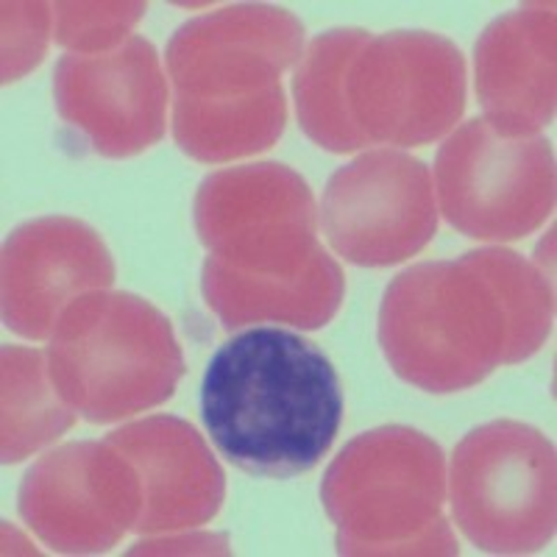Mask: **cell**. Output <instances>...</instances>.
Here are the masks:
<instances>
[{"instance_id": "6da1fadb", "label": "cell", "mask_w": 557, "mask_h": 557, "mask_svg": "<svg viewBox=\"0 0 557 557\" xmlns=\"http://www.w3.org/2000/svg\"><path fill=\"white\" fill-rule=\"evenodd\" d=\"M201 418L215 449L251 476L307 474L335 444L341 376L315 343L257 326L223 343L201 385Z\"/></svg>"}, {"instance_id": "7a4b0ae2", "label": "cell", "mask_w": 557, "mask_h": 557, "mask_svg": "<svg viewBox=\"0 0 557 557\" xmlns=\"http://www.w3.org/2000/svg\"><path fill=\"white\" fill-rule=\"evenodd\" d=\"M341 555H457L446 457L424 432L380 426L343 446L321 482Z\"/></svg>"}, {"instance_id": "3957f363", "label": "cell", "mask_w": 557, "mask_h": 557, "mask_svg": "<svg viewBox=\"0 0 557 557\" xmlns=\"http://www.w3.org/2000/svg\"><path fill=\"white\" fill-rule=\"evenodd\" d=\"M45 355L64 405L89 424L159 407L184 376L171 321L134 293L92 290L70 301Z\"/></svg>"}, {"instance_id": "277c9868", "label": "cell", "mask_w": 557, "mask_h": 557, "mask_svg": "<svg viewBox=\"0 0 557 557\" xmlns=\"http://www.w3.org/2000/svg\"><path fill=\"white\" fill-rule=\"evenodd\" d=\"M380 346L399 380L426 393L469 391L505 366V312L487 278L462 257L421 262L387 285Z\"/></svg>"}, {"instance_id": "5b68a950", "label": "cell", "mask_w": 557, "mask_h": 557, "mask_svg": "<svg viewBox=\"0 0 557 557\" xmlns=\"http://www.w3.org/2000/svg\"><path fill=\"white\" fill-rule=\"evenodd\" d=\"M451 516L491 555H530L555 539V446L521 421H487L457 444L449 469Z\"/></svg>"}, {"instance_id": "8992f818", "label": "cell", "mask_w": 557, "mask_h": 557, "mask_svg": "<svg viewBox=\"0 0 557 557\" xmlns=\"http://www.w3.org/2000/svg\"><path fill=\"white\" fill-rule=\"evenodd\" d=\"M437 212L466 237L519 240L555 209V151L541 134L505 137L485 117L462 123L435 159Z\"/></svg>"}, {"instance_id": "52a82bcc", "label": "cell", "mask_w": 557, "mask_h": 557, "mask_svg": "<svg viewBox=\"0 0 557 557\" xmlns=\"http://www.w3.org/2000/svg\"><path fill=\"white\" fill-rule=\"evenodd\" d=\"M346 101L368 146H430L466 112V59L432 32L368 37L348 64Z\"/></svg>"}, {"instance_id": "ba28073f", "label": "cell", "mask_w": 557, "mask_h": 557, "mask_svg": "<svg viewBox=\"0 0 557 557\" xmlns=\"http://www.w3.org/2000/svg\"><path fill=\"white\" fill-rule=\"evenodd\" d=\"M193 221L209 257L243 273L290 276L323 248L310 184L278 162L209 173Z\"/></svg>"}, {"instance_id": "9c48e42d", "label": "cell", "mask_w": 557, "mask_h": 557, "mask_svg": "<svg viewBox=\"0 0 557 557\" xmlns=\"http://www.w3.org/2000/svg\"><path fill=\"white\" fill-rule=\"evenodd\" d=\"M318 215L346 262L396 265L424 251L437 232L432 173L410 153L374 148L332 173Z\"/></svg>"}, {"instance_id": "30bf717a", "label": "cell", "mask_w": 557, "mask_h": 557, "mask_svg": "<svg viewBox=\"0 0 557 557\" xmlns=\"http://www.w3.org/2000/svg\"><path fill=\"white\" fill-rule=\"evenodd\" d=\"M305 53V26L287 9L237 3L187 20L168 42L173 98L248 103L282 87Z\"/></svg>"}, {"instance_id": "8fae6325", "label": "cell", "mask_w": 557, "mask_h": 557, "mask_svg": "<svg viewBox=\"0 0 557 557\" xmlns=\"http://www.w3.org/2000/svg\"><path fill=\"white\" fill-rule=\"evenodd\" d=\"M20 516L48 549L101 555L137 527L143 487L112 444L82 441L39 457L20 482Z\"/></svg>"}, {"instance_id": "7c38bea8", "label": "cell", "mask_w": 557, "mask_h": 557, "mask_svg": "<svg viewBox=\"0 0 557 557\" xmlns=\"http://www.w3.org/2000/svg\"><path fill=\"white\" fill-rule=\"evenodd\" d=\"M53 101L59 117L107 159L137 157L165 137L168 82L157 48L143 37L59 59Z\"/></svg>"}, {"instance_id": "4fadbf2b", "label": "cell", "mask_w": 557, "mask_h": 557, "mask_svg": "<svg viewBox=\"0 0 557 557\" xmlns=\"http://www.w3.org/2000/svg\"><path fill=\"white\" fill-rule=\"evenodd\" d=\"M3 323L26 341H48L70 301L109 290L114 260L96 228L48 215L17 226L3 243Z\"/></svg>"}, {"instance_id": "5bb4252c", "label": "cell", "mask_w": 557, "mask_h": 557, "mask_svg": "<svg viewBox=\"0 0 557 557\" xmlns=\"http://www.w3.org/2000/svg\"><path fill=\"white\" fill-rule=\"evenodd\" d=\"M134 466L143 510L134 530H193L212 521L226 499V474L198 430L176 416H151L107 435Z\"/></svg>"}, {"instance_id": "9a60e30c", "label": "cell", "mask_w": 557, "mask_h": 557, "mask_svg": "<svg viewBox=\"0 0 557 557\" xmlns=\"http://www.w3.org/2000/svg\"><path fill=\"white\" fill-rule=\"evenodd\" d=\"M555 3H524L476 39V98L505 137L541 134L555 117Z\"/></svg>"}, {"instance_id": "2e32d148", "label": "cell", "mask_w": 557, "mask_h": 557, "mask_svg": "<svg viewBox=\"0 0 557 557\" xmlns=\"http://www.w3.org/2000/svg\"><path fill=\"white\" fill-rule=\"evenodd\" d=\"M201 293L223 330L248 323H290L298 330H321L337 315L346 278L335 257L318 251L305 271L290 276L243 273L207 257L201 268Z\"/></svg>"}, {"instance_id": "e0dca14e", "label": "cell", "mask_w": 557, "mask_h": 557, "mask_svg": "<svg viewBox=\"0 0 557 557\" xmlns=\"http://www.w3.org/2000/svg\"><path fill=\"white\" fill-rule=\"evenodd\" d=\"M371 34L362 28H332L318 34L305 48L293 76L298 123L315 146L332 153H351L366 148L346 101L348 64Z\"/></svg>"}, {"instance_id": "ac0fdd59", "label": "cell", "mask_w": 557, "mask_h": 557, "mask_svg": "<svg viewBox=\"0 0 557 557\" xmlns=\"http://www.w3.org/2000/svg\"><path fill=\"white\" fill-rule=\"evenodd\" d=\"M287 123L285 89L248 103H193L173 98V139L196 162L221 165L253 157L282 137Z\"/></svg>"}, {"instance_id": "d6986e66", "label": "cell", "mask_w": 557, "mask_h": 557, "mask_svg": "<svg viewBox=\"0 0 557 557\" xmlns=\"http://www.w3.org/2000/svg\"><path fill=\"white\" fill-rule=\"evenodd\" d=\"M3 426H0V457L7 466L23 462L45 449L76 424L53 387L48 355L37 348L3 346Z\"/></svg>"}, {"instance_id": "ffe728a7", "label": "cell", "mask_w": 557, "mask_h": 557, "mask_svg": "<svg viewBox=\"0 0 557 557\" xmlns=\"http://www.w3.org/2000/svg\"><path fill=\"white\" fill-rule=\"evenodd\" d=\"M487 285L494 287L507 323L505 366H516L532 357L546 343L555 318V293L552 276L527 262L510 248L491 246L462 253Z\"/></svg>"}, {"instance_id": "44dd1931", "label": "cell", "mask_w": 557, "mask_h": 557, "mask_svg": "<svg viewBox=\"0 0 557 557\" xmlns=\"http://www.w3.org/2000/svg\"><path fill=\"white\" fill-rule=\"evenodd\" d=\"M146 3H53V37L70 53H107L123 45Z\"/></svg>"}, {"instance_id": "7402d4cb", "label": "cell", "mask_w": 557, "mask_h": 557, "mask_svg": "<svg viewBox=\"0 0 557 557\" xmlns=\"http://www.w3.org/2000/svg\"><path fill=\"white\" fill-rule=\"evenodd\" d=\"M51 23L48 3H3V84L20 82L42 62Z\"/></svg>"}]
</instances>
